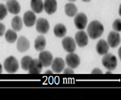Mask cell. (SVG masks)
Segmentation results:
<instances>
[{
  "label": "cell",
  "instance_id": "obj_1",
  "mask_svg": "<svg viewBox=\"0 0 121 100\" xmlns=\"http://www.w3.org/2000/svg\"><path fill=\"white\" fill-rule=\"evenodd\" d=\"M104 27L103 24L99 21H93L89 24L87 27V33L89 36L93 39H96L103 35Z\"/></svg>",
  "mask_w": 121,
  "mask_h": 100
},
{
  "label": "cell",
  "instance_id": "obj_2",
  "mask_svg": "<svg viewBox=\"0 0 121 100\" xmlns=\"http://www.w3.org/2000/svg\"><path fill=\"white\" fill-rule=\"evenodd\" d=\"M19 62L13 56H9L4 61V67L5 71L9 73H14L19 69Z\"/></svg>",
  "mask_w": 121,
  "mask_h": 100
},
{
  "label": "cell",
  "instance_id": "obj_3",
  "mask_svg": "<svg viewBox=\"0 0 121 100\" xmlns=\"http://www.w3.org/2000/svg\"><path fill=\"white\" fill-rule=\"evenodd\" d=\"M102 64L103 66L109 71H112L116 69L117 66V59L113 54H106L104 55L102 59Z\"/></svg>",
  "mask_w": 121,
  "mask_h": 100
},
{
  "label": "cell",
  "instance_id": "obj_4",
  "mask_svg": "<svg viewBox=\"0 0 121 100\" xmlns=\"http://www.w3.org/2000/svg\"><path fill=\"white\" fill-rule=\"evenodd\" d=\"M39 60L42 64L43 67H49L51 65L53 57L51 53L49 51H42L39 55Z\"/></svg>",
  "mask_w": 121,
  "mask_h": 100
},
{
  "label": "cell",
  "instance_id": "obj_5",
  "mask_svg": "<svg viewBox=\"0 0 121 100\" xmlns=\"http://www.w3.org/2000/svg\"><path fill=\"white\" fill-rule=\"evenodd\" d=\"M75 27L78 29L82 30L87 25V17L84 13H78L75 15L74 19Z\"/></svg>",
  "mask_w": 121,
  "mask_h": 100
},
{
  "label": "cell",
  "instance_id": "obj_6",
  "mask_svg": "<svg viewBox=\"0 0 121 100\" xmlns=\"http://www.w3.org/2000/svg\"><path fill=\"white\" fill-rule=\"evenodd\" d=\"M65 62L69 68H72V69H75L80 65L81 60H80V57H78V55L74 54L73 52V53L69 54L66 56Z\"/></svg>",
  "mask_w": 121,
  "mask_h": 100
},
{
  "label": "cell",
  "instance_id": "obj_7",
  "mask_svg": "<svg viewBox=\"0 0 121 100\" xmlns=\"http://www.w3.org/2000/svg\"><path fill=\"white\" fill-rule=\"evenodd\" d=\"M62 45L64 50L69 53H73L76 50V43L71 37H66L62 40Z\"/></svg>",
  "mask_w": 121,
  "mask_h": 100
},
{
  "label": "cell",
  "instance_id": "obj_8",
  "mask_svg": "<svg viewBox=\"0 0 121 100\" xmlns=\"http://www.w3.org/2000/svg\"><path fill=\"white\" fill-rule=\"evenodd\" d=\"M36 29L40 33L45 34L49 30V23L46 19L39 18L36 21Z\"/></svg>",
  "mask_w": 121,
  "mask_h": 100
},
{
  "label": "cell",
  "instance_id": "obj_9",
  "mask_svg": "<svg viewBox=\"0 0 121 100\" xmlns=\"http://www.w3.org/2000/svg\"><path fill=\"white\" fill-rule=\"evenodd\" d=\"M75 43L81 47H83L87 45L89 43V38L86 33L84 31L78 32L75 34Z\"/></svg>",
  "mask_w": 121,
  "mask_h": 100
},
{
  "label": "cell",
  "instance_id": "obj_10",
  "mask_svg": "<svg viewBox=\"0 0 121 100\" xmlns=\"http://www.w3.org/2000/svg\"><path fill=\"white\" fill-rule=\"evenodd\" d=\"M65 66V61L60 57L55 58L51 64V68L53 71L56 73H60L64 69Z\"/></svg>",
  "mask_w": 121,
  "mask_h": 100
},
{
  "label": "cell",
  "instance_id": "obj_11",
  "mask_svg": "<svg viewBox=\"0 0 121 100\" xmlns=\"http://www.w3.org/2000/svg\"><path fill=\"white\" fill-rule=\"evenodd\" d=\"M7 11L12 14L17 15L21 11V6L17 0H9L6 3Z\"/></svg>",
  "mask_w": 121,
  "mask_h": 100
},
{
  "label": "cell",
  "instance_id": "obj_12",
  "mask_svg": "<svg viewBox=\"0 0 121 100\" xmlns=\"http://www.w3.org/2000/svg\"><path fill=\"white\" fill-rule=\"evenodd\" d=\"M121 42V36L118 32H110L108 36V44L110 47L114 48L117 47Z\"/></svg>",
  "mask_w": 121,
  "mask_h": 100
},
{
  "label": "cell",
  "instance_id": "obj_13",
  "mask_svg": "<svg viewBox=\"0 0 121 100\" xmlns=\"http://www.w3.org/2000/svg\"><path fill=\"white\" fill-rule=\"evenodd\" d=\"M43 9L47 14L51 15L57 11V3L56 0H45Z\"/></svg>",
  "mask_w": 121,
  "mask_h": 100
},
{
  "label": "cell",
  "instance_id": "obj_14",
  "mask_svg": "<svg viewBox=\"0 0 121 100\" xmlns=\"http://www.w3.org/2000/svg\"><path fill=\"white\" fill-rule=\"evenodd\" d=\"M43 68V65L39 59H32L29 67V73L31 74H39Z\"/></svg>",
  "mask_w": 121,
  "mask_h": 100
},
{
  "label": "cell",
  "instance_id": "obj_15",
  "mask_svg": "<svg viewBox=\"0 0 121 100\" xmlns=\"http://www.w3.org/2000/svg\"><path fill=\"white\" fill-rule=\"evenodd\" d=\"M30 43L29 40L24 36H20L17 40V49L19 52H25L29 49Z\"/></svg>",
  "mask_w": 121,
  "mask_h": 100
},
{
  "label": "cell",
  "instance_id": "obj_16",
  "mask_svg": "<svg viewBox=\"0 0 121 100\" xmlns=\"http://www.w3.org/2000/svg\"><path fill=\"white\" fill-rule=\"evenodd\" d=\"M23 22L27 27H32L35 24L36 16L32 11H27L23 15Z\"/></svg>",
  "mask_w": 121,
  "mask_h": 100
},
{
  "label": "cell",
  "instance_id": "obj_17",
  "mask_svg": "<svg viewBox=\"0 0 121 100\" xmlns=\"http://www.w3.org/2000/svg\"><path fill=\"white\" fill-rule=\"evenodd\" d=\"M96 50L97 53L100 55H104L108 53L109 50V45L104 39H100L96 44Z\"/></svg>",
  "mask_w": 121,
  "mask_h": 100
},
{
  "label": "cell",
  "instance_id": "obj_18",
  "mask_svg": "<svg viewBox=\"0 0 121 100\" xmlns=\"http://www.w3.org/2000/svg\"><path fill=\"white\" fill-rule=\"evenodd\" d=\"M31 7L35 14H40L43 10V2L42 0H31Z\"/></svg>",
  "mask_w": 121,
  "mask_h": 100
},
{
  "label": "cell",
  "instance_id": "obj_19",
  "mask_svg": "<svg viewBox=\"0 0 121 100\" xmlns=\"http://www.w3.org/2000/svg\"><path fill=\"white\" fill-rule=\"evenodd\" d=\"M46 46V39L43 36H37L35 40V48L37 51H41Z\"/></svg>",
  "mask_w": 121,
  "mask_h": 100
},
{
  "label": "cell",
  "instance_id": "obj_20",
  "mask_svg": "<svg viewBox=\"0 0 121 100\" xmlns=\"http://www.w3.org/2000/svg\"><path fill=\"white\" fill-rule=\"evenodd\" d=\"M53 32L57 37H63L67 33V28L63 24L59 23L54 27Z\"/></svg>",
  "mask_w": 121,
  "mask_h": 100
},
{
  "label": "cell",
  "instance_id": "obj_21",
  "mask_svg": "<svg viewBox=\"0 0 121 100\" xmlns=\"http://www.w3.org/2000/svg\"><path fill=\"white\" fill-rule=\"evenodd\" d=\"M65 11L69 17H74L77 14V7L73 3L67 4L65 6Z\"/></svg>",
  "mask_w": 121,
  "mask_h": 100
},
{
  "label": "cell",
  "instance_id": "obj_22",
  "mask_svg": "<svg viewBox=\"0 0 121 100\" xmlns=\"http://www.w3.org/2000/svg\"><path fill=\"white\" fill-rule=\"evenodd\" d=\"M11 27L15 32H19L23 27V21L19 16H15L11 21Z\"/></svg>",
  "mask_w": 121,
  "mask_h": 100
},
{
  "label": "cell",
  "instance_id": "obj_23",
  "mask_svg": "<svg viewBox=\"0 0 121 100\" xmlns=\"http://www.w3.org/2000/svg\"><path fill=\"white\" fill-rule=\"evenodd\" d=\"M5 38L8 43H13L17 39V35L14 30L8 29L5 33Z\"/></svg>",
  "mask_w": 121,
  "mask_h": 100
},
{
  "label": "cell",
  "instance_id": "obj_24",
  "mask_svg": "<svg viewBox=\"0 0 121 100\" xmlns=\"http://www.w3.org/2000/svg\"><path fill=\"white\" fill-rule=\"evenodd\" d=\"M32 58L30 57V56H28V55H26V56H24L22 59L21 60V66H22V69L25 71H27L29 69V67L30 65V64L32 61Z\"/></svg>",
  "mask_w": 121,
  "mask_h": 100
},
{
  "label": "cell",
  "instance_id": "obj_25",
  "mask_svg": "<svg viewBox=\"0 0 121 100\" xmlns=\"http://www.w3.org/2000/svg\"><path fill=\"white\" fill-rule=\"evenodd\" d=\"M7 9L3 4H0V20H3L7 16Z\"/></svg>",
  "mask_w": 121,
  "mask_h": 100
},
{
  "label": "cell",
  "instance_id": "obj_26",
  "mask_svg": "<svg viewBox=\"0 0 121 100\" xmlns=\"http://www.w3.org/2000/svg\"><path fill=\"white\" fill-rule=\"evenodd\" d=\"M112 28L116 32H121V20L120 19H117L112 24Z\"/></svg>",
  "mask_w": 121,
  "mask_h": 100
},
{
  "label": "cell",
  "instance_id": "obj_27",
  "mask_svg": "<svg viewBox=\"0 0 121 100\" xmlns=\"http://www.w3.org/2000/svg\"><path fill=\"white\" fill-rule=\"evenodd\" d=\"M5 32V26L2 23H0V37L4 36Z\"/></svg>",
  "mask_w": 121,
  "mask_h": 100
},
{
  "label": "cell",
  "instance_id": "obj_28",
  "mask_svg": "<svg viewBox=\"0 0 121 100\" xmlns=\"http://www.w3.org/2000/svg\"><path fill=\"white\" fill-rule=\"evenodd\" d=\"M75 72L73 71V69L71 68H68L65 69L64 72H63V73L64 74H73Z\"/></svg>",
  "mask_w": 121,
  "mask_h": 100
},
{
  "label": "cell",
  "instance_id": "obj_29",
  "mask_svg": "<svg viewBox=\"0 0 121 100\" xmlns=\"http://www.w3.org/2000/svg\"><path fill=\"white\" fill-rule=\"evenodd\" d=\"M91 73L93 74H102L103 73V72L100 70V69H99V68H95L93 69Z\"/></svg>",
  "mask_w": 121,
  "mask_h": 100
},
{
  "label": "cell",
  "instance_id": "obj_30",
  "mask_svg": "<svg viewBox=\"0 0 121 100\" xmlns=\"http://www.w3.org/2000/svg\"><path fill=\"white\" fill-rule=\"evenodd\" d=\"M2 71H3V67H2L1 64H0V74L2 73Z\"/></svg>",
  "mask_w": 121,
  "mask_h": 100
},
{
  "label": "cell",
  "instance_id": "obj_31",
  "mask_svg": "<svg viewBox=\"0 0 121 100\" xmlns=\"http://www.w3.org/2000/svg\"><path fill=\"white\" fill-rule=\"evenodd\" d=\"M45 74H47V73L52 74V73H53V72H51V71H47V72H45Z\"/></svg>",
  "mask_w": 121,
  "mask_h": 100
},
{
  "label": "cell",
  "instance_id": "obj_32",
  "mask_svg": "<svg viewBox=\"0 0 121 100\" xmlns=\"http://www.w3.org/2000/svg\"><path fill=\"white\" fill-rule=\"evenodd\" d=\"M121 49H119V50H118V55H119V57L121 58Z\"/></svg>",
  "mask_w": 121,
  "mask_h": 100
},
{
  "label": "cell",
  "instance_id": "obj_33",
  "mask_svg": "<svg viewBox=\"0 0 121 100\" xmlns=\"http://www.w3.org/2000/svg\"><path fill=\"white\" fill-rule=\"evenodd\" d=\"M82 1H84V2H89L91 0H82Z\"/></svg>",
  "mask_w": 121,
  "mask_h": 100
},
{
  "label": "cell",
  "instance_id": "obj_34",
  "mask_svg": "<svg viewBox=\"0 0 121 100\" xmlns=\"http://www.w3.org/2000/svg\"><path fill=\"white\" fill-rule=\"evenodd\" d=\"M121 6H120L119 7V14L121 15Z\"/></svg>",
  "mask_w": 121,
  "mask_h": 100
},
{
  "label": "cell",
  "instance_id": "obj_35",
  "mask_svg": "<svg viewBox=\"0 0 121 100\" xmlns=\"http://www.w3.org/2000/svg\"><path fill=\"white\" fill-rule=\"evenodd\" d=\"M69 1H75L76 0H69Z\"/></svg>",
  "mask_w": 121,
  "mask_h": 100
},
{
  "label": "cell",
  "instance_id": "obj_36",
  "mask_svg": "<svg viewBox=\"0 0 121 100\" xmlns=\"http://www.w3.org/2000/svg\"><path fill=\"white\" fill-rule=\"evenodd\" d=\"M107 73H111V72H108Z\"/></svg>",
  "mask_w": 121,
  "mask_h": 100
}]
</instances>
